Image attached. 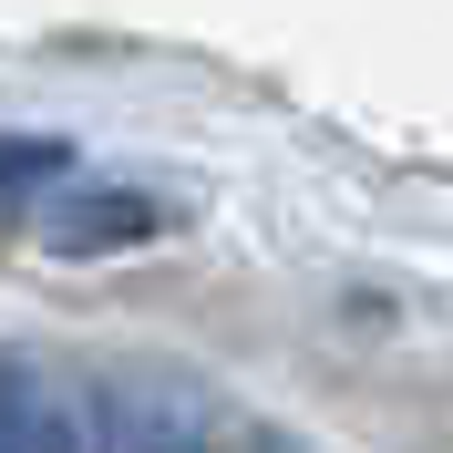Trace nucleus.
Returning a JSON list of instances; mask_svg holds the SVG:
<instances>
[{"mask_svg": "<svg viewBox=\"0 0 453 453\" xmlns=\"http://www.w3.org/2000/svg\"><path fill=\"white\" fill-rule=\"evenodd\" d=\"M206 381L165 361H124L93 381V453H206Z\"/></svg>", "mask_w": 453, "mask_h": 453, "instance_id": "f257e3e1", "label": "nucleus"}, {"mask_svg": "<svg viewBox=\"0 0 453 453\" xmlns=\"http://www.w3.org/2000/svg\"><path fill=\"white\" fill-rule=\"evenodd\" d=\"M144 226H155V206L144 196H124V186H73V196H42L31 206V237L42 248H134Z\"/></svg>", "mask_w": 453, "mask_h": 453, "instance_id": "f03ea898", "label": "nucleus"}, {"mask_svg": "<svg viewBox=\"0 0 453 453\" xmlns=\"http://www.w3.org/2000/svg\"><path fill=\"white\" fill-rule=\"evenodd\" d=\"M0 453H73L42 371H21V361H0Z\"/></svg>", "mask_w": 453, "mask_h": 453, "instance_id": "7ed1b4c3", "label": "nucleus"}, {"mask_svg": "<svg viewBox=\"0 0 453 453\" xmlns=\"http://www.w3.org/2000/svg\"><path fill=\"white\" fill-rule=\"evenodd\" d=\"M257 453H299V443H257Z\"/></svg>", "mask_w": 453, "mask_h": 453, "instance_id": "20e7f679", "label": "nucleus"}]
</instances>
